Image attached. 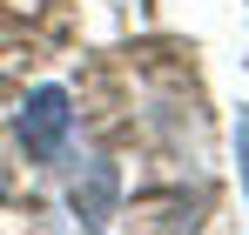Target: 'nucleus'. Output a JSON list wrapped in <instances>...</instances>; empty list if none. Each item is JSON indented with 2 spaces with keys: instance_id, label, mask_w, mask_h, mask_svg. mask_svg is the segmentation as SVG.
Listing matches in <instances>:
<instances>
[{
  "instance_id": "nucleus-2",
  "label": "nucleus",
  "mask_w": 249,
  "mask_h": 235,
  "mask_svg": "<svg viewBox=\"0 0 249 235\" xmlns=\"http://www.w3.org/2000/svg\"><path fill=\"white\" fill-rule=\"evenodd\" d=\"M74 208H81L88 222H108V208H115V168L108 161L88 175V188H74Z\"/></svg>"
},
{
  "instance_id": "nucleus-3",
  "label": "nucleus",
  "mask_w": 249,
  "mask_h": 235,
  "mask_svg": "<svg viewBox=\"0 0 249 235\" xmlns=\"http://www.w3.org/2000/svg\"><path fill=\"white\" fill-rule=\"evenodd\" d=\"M236 148H243V168H249V121L236 128Z\"/></svg>"
},
{
  "instance_id": "nucleus-1",
  "label": "nucleus",
  "mask_w": 249,
  "mask_h": 235,
  "mask_svg": "<svg viewBox=\"0 0 249 235\" xmlns=\"http://www.w3.org/2000/svg\"><path fill=\"white\" fill-rule=\"evenodd\" d=\"M68 134H74V108H68V94H61V87L27 94V108H20V141H27V155L61 161V155H68Z\"/></svg>"
}]
</instances>
